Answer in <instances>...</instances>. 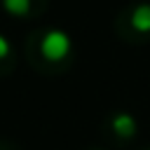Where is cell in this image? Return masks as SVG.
Segmentation results:
<instances>
[{
  "instance_id": "1",
  "label": "cell",
  "mask_w": 150,
  "mask_h": 150,
  "mask_svg": "<svg viewBox=\"0 0 150 150\" xmlns=\"http://www.w3.org/2000/svg\"><path fill=\"white\" fill-rule=\"evenodd\" d=\"M70 52V38L63 33V30H49L45 33L42 38V54L49 59V61H61L66 59Z\"/></svg>"
},
{
  "instance_id": "2",
  "label": "cell",
  "mask_w": 150,
  "mask_h": 150,
  "mask_svg": "<svg viewBox=\"0 0 150 150\" xmlns=\"http://www.w3.org/2000/svg\"><path fill=\"white\" fill-rule=\"evenodd\" d=\"M131 23L141 33H150V5H138L131 14Z\"/></svg>"
},
{
  "instance_id": "3",
  "label": "cell",
  "mask_w": 150,
  "mask_h": 150,
  "mask_svg": "<svg viewBox=\"0 0 150 150\" xmlns=\"http://www.w3.org/2000/svg\"><path fill=\"white\" fill-rule=\"evenodd\" d=\"M112 127H115L117 134H122V136H131L134 129H136V122H134L129 115H117V117L112 120Z\"/></svg>"
},
{
  "instance_id": "4",
  "label": "cell",
  "mask_w": 150,
  "mask_h": 150,
  "mask_svg": "<svg viewBox=\"0 0 150 150\" xmlns=\"http://www.w3.org/2000/svg\"><path fill=\"white\" fill-rule=\"evenodd\" d=\"M2 5H5V9H7L9 14H14V16H23V14H28L30 0H2Z\"/></svg>"
},
{
  "instance_id": "5",
  "label": "cell",
  "mask_w": 150,
  "mask_h": 150,
  "mask_svg": "<svg viewBox=\"0 0 150 150\" xmlns=\"http://www.w3.org/2000/svg\"><path fill=\"white\" fill-rule=\"evenodd\" d=\"M7 54H9V42L0 35V59H2V56H7Z\"/></svg>"
}]
</instances>
